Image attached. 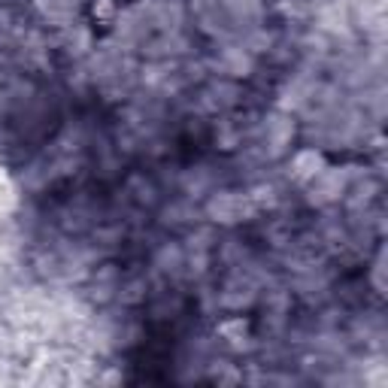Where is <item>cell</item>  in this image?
Instances as JSON below:
<instances>
[{"label": "cell", "mask_w": 388, "mask_h": 388, "mask_svg": "<svg viewBox=\"0 0 388 388\" xmlns=\"http://www.w3.org/2000/svg\"><path fill=\"white\" fill-rule=\"evenodd\" d=\"M294 167H298L300 176H318V167H322V158L316 155V152H303V155H298V161H294Z\"/></svg>", "instance_id": "obj_1"}]
</instances>
